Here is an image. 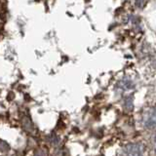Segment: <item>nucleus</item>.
I'll return each mask as SVG.
<instances>
[{
    "label": "nucleus",
    "mask_w": 156,
    "mask_h": 156,
    "mask_svg": "<svg viewBox=\"0 0 156 156\" xmlns=\"http://www.w3.org/2000/svg\"><path fill=\"white\" fill-rule=\"evenodd\" d=\"M151 145H152L153 150L156 152V132L151 136Z\"/></svg>",
    "instance_id": "nucleus-3"
},
{
    "label": "nucleus",
    "mask_w": 156,
    "mask_h": 156,
    "mask_svg": "<svg viewBox=\"0 0 156 156\" xmlns=\"http://www.w3.org/2000/svg\"><path fill=\"white\" fill-rule=\"evenodd\" d=\"M124 156H143V146L139 144H127L123 149Z\"/></svg>",
    "instance_id": "nucleus-2"
},
{
    "label": "nucleus",
    "mask_w": 156,
    "mask_h": 156,
    "mask_svg": "<svg viewBox=\"0 0 156 156\" xmlns=\"http://www.w3.org/2000/svg\"><path fill=\"white\" fill-rule=\"evenodd\" d=\"M143 125L146 129H156V106H150L146 109L141 117Z\"/></svg>",
    "instance_id": "nucleus-1"
},
{
    "label": "nucleus",
    "mask_w": 156,
    "mask_h": 156,
    "mask_svg": "<svg viewBox=\"0 0 156 156\" xmlns=\"http://www.w3.org/2000/svg\"><path fill=\"white\" fill-rule=\"evenodd\" d=\"M136 5L138 7H143L144 5V0H136Z\"/></svg>",
    "instance_id": "nucleus-4"
}]
</instances>
